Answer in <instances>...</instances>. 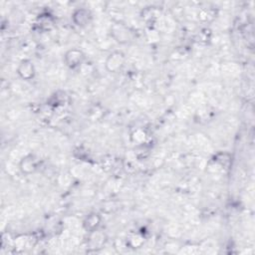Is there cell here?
I'll return each instance as SVG.
<instances>
[{
	"label": "cell",
	"instance_id": "1",
	"mask_svg": "<svg viewBox=\"0 0 255 255\" xmlns=\"http://www.w3.org/2000/svg\"><path fill=\"white\" fill-rule=\"evenodd\" d=\"M126 62V55L124 52L120 50L112 51L106 61H105V68L109 73H118L122 70Z\"/></svg>",
	"mask_w": 255,
	"mask_h": 255
},
{
	"label": "cell",
	"instance_id": "2",
	"mask_svg": "<svg viewBox=\"0 0 255 255\" xmlns=\"http://www.w3.org/2000/svg\"><path fill=\"white\" fill-rule=\"evenodd\" d=\"M85 59V53L78 48H72L68 50L64 55V62L70 69L79 68L84 63Z\"/></svg>",
	"mask_w": 255,
	"mask_h": 255
},
{
	"label": "cell",
	"instance_id": "3",
	"mask_svg": "<svg viewBox=\"0 0 255 255\" xmlns=\"http://www.w3.org/2000/svg\"><path fill=\"white\" fill-rule=\"evenodd\" d=\"M38 165L39 160L36 157V155L29 153L21 158L19 162V169L22 173L29 175L31 173H34L38 169Z\"/></svg>",
	"mask_w": 255,
	"mask_h": 255
},
{
	"label": "cell",
	"instance_id": "4",
	"mask_svg": "<svg viewBox=\"0 0 255 255\" xmlns=\"http://www.w3.org/2000/svg\"><path fill=\"white\" fill-rule=\"evenodd\" d=\"M17 74L25 81L32 80L36 75V69L33 62L29 59L22 60L17 67Z\"/></svg>",
	"mask_w": 255,
	"mask_h": 255
},
{
	"label": "cell",
	"instance_id": "5",
	"mask_svg": "<svg viewBox=\"0 0 255 255\" xmlns=\"http://www.w3.org/2000/svg\"><path fill=\"white\" fill-rule=\"evenodd\" d=\"M111 31H112V34L117 42L123 44V43H128L129 41L130 32H129L128 28L125 27L123 24L114 25L112 27Z\"/></svg>",
	"mask_w": 255,
	"mask_h": 255
},
{
	"label": "cell",
	"instance_id": "6",
	"mask_svg": "<svg viewBox=\"0 0 255 255\" xmlns=\"http://www.w3.org/2000/svg\"><path fill=\"white\" fill-rule=\"evenodd\" d=\"M91 18H92V14H91L90 10L85 9V8H79V9L75 10L72 15V19H73L74 23L80 27L86 26L90 22Z\"/></svg>",
	"mask_w": 255,
	"mask_h": 255
},
{
	"label": "cell",
	"instance_id": "7",
	"mask_svg": "<svg viewBox=\"0 0 255 255\" xmlns=\"http://www.w3.org/2000/svg\"><path fill=\"white\" fill-rule=\"evenodd\" d=\"M102 221V218L99 213L97 212H91L89 215L86 216V218L83 221V226L88 232H95L98 227L100 226Z\"/></svg>",
	"mask_w": 255,
	"mask_h": 255
}]
</instances>
